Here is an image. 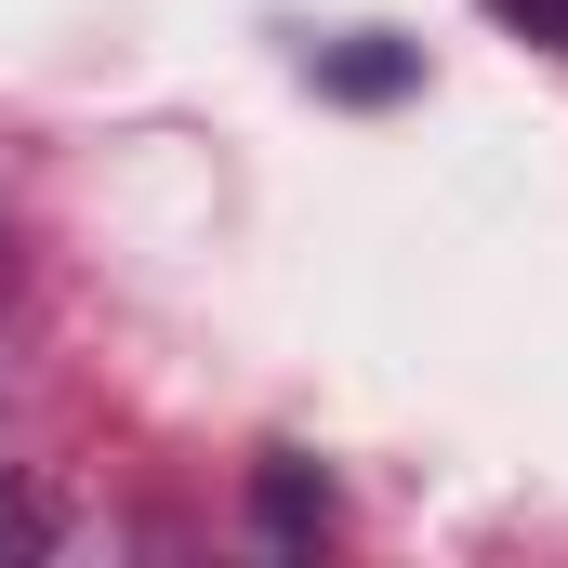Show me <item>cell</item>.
<instances>
[{
  "label": "cell",
  "instance_id": "6da1fadb",
  "mask_svg": "<svg viewBox=\"0 0 568 568\" xmlns=\"http://www.w3.org/2000/svg\"><path fill=\"white\" fill-rule=\"evenodd\" d=\"M252 503H265V529H278V542H304V529H331V489H317L304 463H265V476H252Z\"/></svg>",
  "mask_w": 568,
  "mask_h": 568
},
{
  "label": "cell",
  "instance_id": "7a4b0ae2",
  "mask_svg": "<svg viewBox=\"0 0 568 568\" xmlns=\"http://www.w3.org/2000/svg\"><path fill=\"white\" fill-rule=\"evenodd\" d=\"M331 93H410V53L397 40H344L331 53Z\"/></svg>",
  "mask_w": 568,
  "mask_h": 568
},
{
  "label": "cell",
  "instance_id": "3957f363",
  "mask_svg": "<svg viewBox=\"0 0 568 568\" xmlns=\"http://www.w3.org/2000/svg\"><path fill=\"white\" fill-rule=\"evenodd\" d=\"M489 27H516V40H542V53H568V0H489Z\"/></svg>",
  "mask_w": 568,
  "mask_h": 568
}]
</instances>
